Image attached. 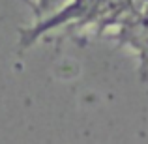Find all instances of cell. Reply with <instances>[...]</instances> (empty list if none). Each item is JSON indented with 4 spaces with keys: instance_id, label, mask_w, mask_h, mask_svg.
Returning a JSON list of instances; mask_svg holds the SVG:
<instances>
[{
    "instance_id": "6da1fadb",
    "label": "cell",
    "mask_w": 148,
    "mask_h": 144,
    "mask_svg": "<svg viewBox=\"0 0 148 144\" xmlns=\"http://www.w3.org/2000/svg\"><path fill=\"white\" fill-rule=\"evenodd\" d=\"M112 38L120 45H127L141 58V75L143 81L148 79V13L137 21L118 26L112 32Z\"/></svg>"
}]
</instances>
